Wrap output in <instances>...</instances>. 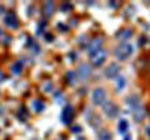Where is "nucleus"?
<instances>
[{
    "instance_id": "obj_1",
    "label": "nucleus",
    "mask_w": 150,
    "mask_h": 140,
    "mask_svg": "<svg viewBox=\"0 0 150 140\" xmlns=\"http://www.w3.org/2000/svg\"><path fill=\"white\" fill-rule=\"evenodd\" d=\"M133 50H134L133 45L130 43L125 41V43H121L120 45H118L116 48H115L114 54H115V56L119 60H125V59H128L133 54Z\"/></svg>"
},
{
    "instance_id": "obj_2",
    "label": "nucleus",
    "mask_w": 150,
    "mask_h": 140,
    "mask_svg": "<svg viewBox=\"0 0 150 140\" xmlns=\"http://www.w3.org/2000/svg\"><path fill=\"white\" fill-rule=\"evenodd\" d=\"M91 99H93V103L95 105H104V103L106 100V93H105L104 89L98 88V89H95L93 91Z\"/></svg>"
},
{
    "instance_id": "obj_3",
    "label": "nucleus",
    "mask_w": 150,
    "mask_h": 140,
    "mask_svg": "<svg viewBox=\"0 0 150 140\" xmlns=\"http://www.w3.org/2000/svg\"><path fill=\"white\" fill-rule=\"evenodd\" d=\"M108 58V53H106V50H99L98 53H95L94 55H91V61L95 66H100V65H103L105 63V60Z\"/></svg>"
},
{
    "instance_id": "obj_4",
    "label": "nucleus",
    "mask_w": 150,
    "mask_h": 140,
    "mask_svg": "<svg viewBox=\"0 0 150 140\" xmlns=\"http://www.w3.org/2000/svg\"><path fill=\"white\" fill-rule=\"evenodd\" d=\"M73 118H74V108L71 105H66L61 114V120L65 125H69L73 121Z\"/></svg>"
},
{
    "instance_id": "obj_5",
    "label": "nucleus",
    "mask_w": 150,
    "mask_h": 140,
    "mask_svg": "<svg viewBox=\"0 0 150 140\" xmlns=\"http://www.w3.org/2000/svg\"><path fill=\"white\" fill-rule=\"evenodd\" d=\"M103 109H104L105 115L109 116V118H114V116H116L118 113H119V108H118L115 104H112V103H110V102L105 103L103 106Z\"/></svg>"
},
{
    "instance_id": "obj_6",
    "label": "nucleus",
    "mask_w": 150,
    "mask_h": 140,
    "mask_svg": "<svg viewBox=\"0 0 150 140\" xmlns=\"http://www.w3.org/2000/svg\"><path fill=\"white\" fill-rule=\"evenodd\" d=\"M101 44H103V41H101V39H100V38H96V39H94V40L90 41L89 46H88V51H89L90 56L94 55L95 53H98L99 50H100V48H101Z\"/></svg>"
},
{
    "instance_id": "obj_7",
    "label": "nucleus",
    "mask_w": 150,
    "mask_h": 140,
    "mask_svg": "<svg viewBox=\"0 0 150 140\" xmlns=\"http://www.w3.org/2000/svg\"><path fill=\"white\" fill-rule=\"evenodd\" d=\"M120 71V65L116 63H111L108 68L105 69V75L106 78H115Z\"/></svg>"
},
{
    "instance_id": "obj_8",
    "label": "nucleus",
    "mask_w": 150,
    "mask_h": 140,
    "mask_svg": "<svg viewBox=\"0 0 150 140\" xmlns=\"http://www.w3.org/2000/svg\"><path fill=\"white\" fill-rule=\"evenodd\" d=\"M5 24L10 26V28H18L19 24H18V19H16V16H15L14 13H8V14L5 15Z\"/></svg>"
},
{
    "instance_id": "obj_9",
    "label": "nucleus",
    "mask_w": 150,
    "mask_h": 140,
    "mask_svg": "<svg viewBox=\"0 0 150 140\" xmlns=\"http://www.w3.org/2000/svg\"><path fill=\"white\" fill-rule=\"evenodd\" d=\"M133 116H134L135 121H138V123L143 121V119L145 118V109H144V106L140 105V106H138V108H135L133 110Z\"/></svg>"
},
{
    "instance_id": "obj_10",
    "label": "nucleus",
    "mask_w": 150,
    "mask_h": 140,
    "mask_svg": "<svg viewBox=\"0 0 150 140\" xmlns=\"http://www.w3.org/2000/svg\"><path fill=\"white\" fill-rule=\"evenodd\" d=\"M126 103H128V105L130 106L133 110H134L135 108H138V106L141 105L140 96H139V95H135V94H133V95H130V96H128Z\"/></svg>"
},
{
    "instance_id": "obj_11",
    "label": "nucleus",
    "mask_w": 150,
    "mask_h": 140,
    "mask_svg": "<svg viewBox=\"0 0 150 140\" xmlns=\"http://www.w3.org/2000/svg\"><path fill=\"white\" fill-rule=\"evenodd\" d=\"M79 75L83 80H84V79H88V78L91 75V68H90L88 64H81L79 66Z\"/></svg>"
},
{
    "instance_id": "obj_12",
    "label": "nucleus",
    "mask_w": 150,
    "mask_h": 140,
    "mask_svg": "<svg viewBox=\"0 0 150 140\" xmlns=\"http://www.w3.org/2000/svg\"><path fill=\"white\" fill-rule=\"evenodd\" d=\"M131 35H133V33H131V30L126 29V30H121V31H119L116 35V38L119 39V40H121L123 43H125L128 39L130 38Z\"/></svg>"
},
{
    "instance_id": "obj_13",
    "label": "nucleus",
    "mask_w": 150,
    "mask_h": 140,
    "mask_svg": "<svg viewBox=\"0 0 150 140\" xmlns=\"http://www.w3.org/2000/svg\"><path fill=\"white\" fill-rule=\"evenodd\" d=\"M118 129H119V131H120L121 134H126L128 129H129V123H128V120L121 119V120L119 121V124H118Z\"/></svg>"
},
{
    "instance_id": "obj_14",
    "label": "nucleus",
    "mask_w": 150,
    "mask_h": 140,
    "mask_svg": "<svg viewBox=\"0 0 150 140\" xmlns=\"http://www.w3.org/2000/svg\"><path fill=\"white\" fill-rule=\"evenodd\" d=\"M125 84H126V80H125V78L124 76H119L116 79V81H115V85H116V89L120 91L123 90L124 88H125Z\"/></svg>"
},
{
    "instance_id": "obj_15",
    "label": "nucleus",
    "mask_w": 150,
    "mask_h": 140,
    "mask_svg": "<svg viewBox=\"0 0 150 140\" xmlns=\"http://www.w3.org/2000/svg\"><path fill=\"white\" fill-rule=\"evenodd\" d=\"M66 80H68V83H69L70 85L76 84V74H75V71H68L66 73Z\"/></svg>"
},
{
    "instance_id": "obj_16",
    "label": "nucleus",
    "mask_w": 150,
    "mask_h": 140,
    "mask_svg": "<svg viewBox=\"0 0 150 140\" xmlns=\"http://www.w3.org/2000/svg\"><path fill=\"white\" fill-rule=\"evenodd\" d=\"M33 108L35 109V111H38V113H41V111L44 110L45 105H44V103L40 102V100H34V102H33Z\"/></svg>"
},
{
    "instance_id": "obj_17",
    "label": "nucleus",
    "mask_w": 150,
    "mask_h": 140,
    "mask_svg": "<svg viewBox=\"0 0 150 140\" xmlns=\"http://www.w3.org/2000/svg\"><path fill=\"white\" fill-rule=\"evenodd\" d=\"M21 69H23V64L20 63V61H16V63L11 66V73L15 74V75H19V74L21 73Z\"/></svg>"
},
{
    "instance_id": "obj_18",
    "label": "nucleus",
    "mask_w": 150,
    "mask_h": 140,
    "mask_svg": "<svg viewBox=\"0 0 150 140\" xmlns=\"http://www.w3.org/2000/svg\"><path fill=\"white\" fill-rule=\"evenodd\" d=\"M99 139L100 140H111V134L108 130H101L99 133Z\"/></svg>"
},
{
    "instance_id": "obj_19",
    "label": "nucleus",
    "mask_w": 150,
    "mask_h": 140,
    "mask_svg": "<svg viewBox=\"0 0 150 140\" xmlns=\"http://www.w3.org/2000/svg\"><path fill=\"white\" fill-rule=\"evenodd\" d=\"M53 10H54V6H53V3L51 1H48L45 4V13H46L48 16H50L53 14Z\"/></svg>"
},
{
    "instance_id": "obj_20",
    "label": "nucleus",
    "mask_w": 150,
    "mask_h": 140,
    "mask_svg": "<svg viewBox=\"0 0 150 140\" xmlns=\"http://www.w3.org/2000/svg\"><path fill=\"white\" fill-rule=\"evenodd\" d=\"M70 9H71V5L69 4V3L61 5V10H63V11H65V10H70Z\"/></svg>"
},
{
    "instance_id": "obj_21",
    "label": "nucleus",
    "mask_w": 150,
    "mask_h": 140,
    "mask_svg": "<svg viewBox=\"0 0 150 140\" xmlns=\"http://www.w3.org/2000/svg\"><path fill=\"white\" fill-rule=\"evenodd\" d=\"M71 130H73V133H76V134H78V133L81 131V128L76 125V126H73V128H71Z\"/></svg>"
},
{
    "instance_id": "obj_22",
    "label": "nucleus",
    "mask_w": 150,
    "mask_h": 140,
    "mask_svg": "<svg viewBox=\"0 0 150 140\" xmlns=\"http://www.w3.org/2000/svg\"><path fill=\"white\" fill-rule=\"evenodd\" d=\"M144 131H145V135L148 136V138H149L150 139V125H148L145 128V129H144Z\"/></svg>"
},
{
    "instance_id": "obj_23",
    "label": "nucleus",
    "mask_w": 150,
    "mask_h": 140,
    "mask_svg": "<svg viewBox=\"0 0 150 140\" xmlns=\"http://www.w3.org/2000/svg\"><path fill=\"white\" fill-rule=\"evenodd\" d=\"M124 140H131V136L129 135V134H126V135H125V138H124Z\"/></svg>"
},
{
    "instance_id": "obj_24",
    "label": "nucleus",
    "mask_w": 150,
    "mask_h": 140,
    "mask_svg": "<svg viewBox=\"0 0 150 140\" xmlns=\"http://www.w3.org/2000/svg\"><path fill=\"white\" fill-rule=\"evenodd\" d=\"M3 79H4V74H3V73L0 71V83L3 81Z\"/></svg>"
},
{
    "instance_id": "obj_25",
    "label": "nucleus",
    "mask_w": 150,
    "mask_h": 140,
    "mask_svg": "<svg viewBox=\"0 0 150 140\" xmlns=\"http://www.w3.org/2000/svg\"><path fill=\"white\" fill-rule=\"evenodd\" d=\"M0 35H1V29H0Z\"/></svg>"
}]
</instances>
